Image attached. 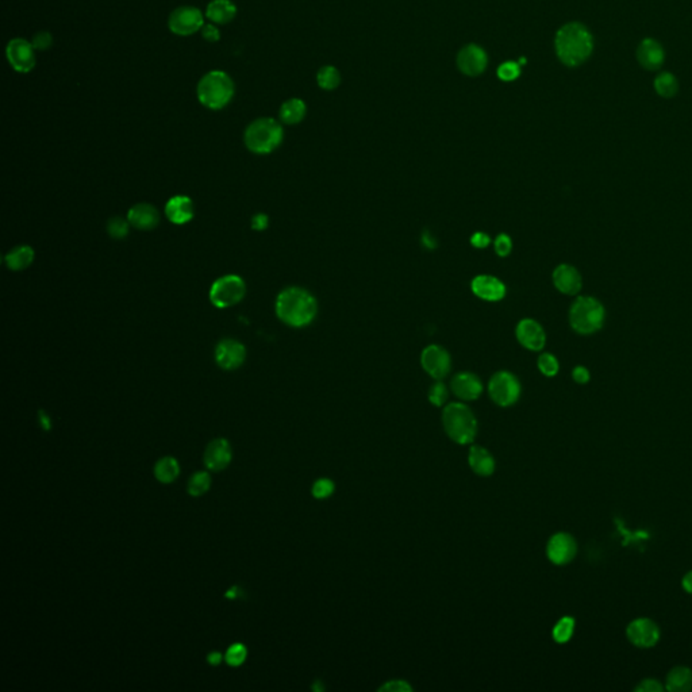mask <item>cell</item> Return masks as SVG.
Instances as JSON below:
<instances>
[{
	"label": "cell",
	"mask_w": 692,
	"mask_h": 692,
	"mask_svg": "<svg viewBox=\"0 0 692 692\" xmlns=\"http://www.w3.org/2000/svg\"><path fill=\"white\" fill-rule=\"evenodd\" d=\"M429 400H430L432 405H434L437 407L444 406L446 403V400H448V388H446V385L441 383V382L432 385L430 389H429Z\"/></svg>",
	"instance_id": "f35d334b"
},
{
	"label": "cell",
	"mask_w": 692,
	"mask_h": 692,
	"mask_svg": "<svg viewBox=\"0 0 692 692\" xmlns=\"http://www.w3.org/2000/svg\"><path fill=\"white\" fill-rule=\"evenodd\" d=\"M468 464L472 468V471L479 476L487 478L495 472V459L486 448L479 445H473L469 449Z\"/></svg>",
	"instance_id": "cb8c5ba5"
},
{
	"label": "cell",
	"mask_w": 692,
	"mask_h": 692,
	"mask_svg": "<svg viewBox=\"0 0 692 692\" xmlns=\"http://www.w3.org/2000/svg\"><path fill=\"white\" fill-rule=\"evenodd\" d=\"M237 15V7L231 0H212L208 3L205 17L218 25L231 22Z\"/></svg>",
	"instance_id": "d4e9b609"
},
{
	"label": "cell",
	"mask_w": 692,
	"mask_h": 692,
	"mask_svg": "<svg viewBox=\"0 0 692 692\" xmlns=\"http://www.w3.org/2000/svg\"><path fill=\"white\" fill-rule=\"evenodd\" d=\"M196 95L205 108L222 110L234 96V83L226 72L211 71L201 78Z\"/></svg>",
	"instance_id": "277c9868"
},
{
	"label": "cell",
	"mask_w": 692,
	"mask_h": 692,
	"mask_svg": "<svg viewBox=\"0 0 692 692\" xmlns=\"http://www.w3.org/2000/svg\"><path fill=\"white\" fill-rule=\"evenodd\" d=\"M637 58L643 68L655 71L659 69L664 61V51L655 40H645L637 51Z\"/></svg>",
	"instance_id": "603a6c76"
},
{
	"label": "cell",
	"mask_w": 692,
	"mask_h": 692,
	"mask_svg": "<svg viewBox=\"0 0 692 692\" xmlns=\"http://www.w3.org/2000/svg\"><path fill=\"white\" fill-rule=\"evenodd\" d=\"M666 689L670 692H687L692 689V670L687 667H676L669 670Z\"/></svg>",
	"instance_id": "484cf974"
},
{
	"label": "cell",
	"mask_w": 692,
	"mask_h": 692,
	"mask_svg": "<svg viewBox=\"0 0 692 692\" xmlns=\"http://www.w3.org/2000/svg\"><path fill=\"white\" fill-rule=\"evenodd\" d=\"M207 661L211 664V666H219L221 661H222V655L219 652H212L207 656Z\"/></svg>",
	"instance_id": "681fc988"
},
{
	"label": "cell",
	"mask_w": 692,
	"mask_h": 692,
	"mask_svg": "<svg viewBox=\"0 0 692 692\" xmlns=\"http://www.w3.org/2000/svg\"><path fill=\"white\" fill-rule=\"evenodd\" d=\"M202 35L208 42H218L221 40L219 30L217 28V26L211 25V24L202 27Z\"/></svg>",
	"instance_id": "ee69618b"
},
{
	"label": "cell",
	"mask_w": 692,
	"mask_h": 692,
	"mask_svg": "<svg viewBox=\"0 0 692 692\" xmlns=\"http://www.w3.org/2000/svg\"><path fill=\"white\" fill-rule=\"evenodd\" d=\"M246 285L237 275H225L212 282L210 288V301L218 308H229L242 301Z\"/></svg>",
	"instance_id": "52a82bcc"
},
{
	"label": "cell",
	"mask_w": 692,
	"mask_h": 692,
	"mask_svg": "<svg viewBox=\"0 0 692 692\" xmlns=\"http://www.w3.org/2000/svg\"><path fill=\"white\" fill-rule=\"evenodd\" d=\"M555 287L565 295H576L582 289V276L579 271L568 264H562L553 271Z\"/></svg>",
	"instance_id": "ffe728a7"
},
{
	"label": "cell",
	"mask_w": 692,
	"mask_h": 692,
	"mask_svg": "<svg viewBox=\"0 0 692 692\" xmlns=\"http://www.w3.org/2000/svg\"><path fill=\"white\" fill-rule=\"evenodd\" d=\"M450 388L453 394L462 400H475L483 392V385L480 379L469 372H462L452 379Z\"/></svg>",
	"instance_id": "d6986e66"
},
{
	"label": "cell",
	"mask_w": 692,
	"mask_h": 692,
	"mask_svg": "<svg viewBox=\"0 0 692 692\" xmlns=\"http://www.w3.org/2000/svg\"><path fill=\"white\" fill-rule=\"evenodd\" d=\"M128 221L138 230H153L160 222V214L154 205L138 203L128 210Z\"/></svg>",
	"instance_id": "44dd1931"
},
{
	"label": "cell",
	"mask_w": 692,
	"mask_h": 692,
	"mask_svg": "<svg viewBox=\"0 0 692 692\" xmlns=\"http://www.w3.org/2000/svg\"><path fill=\"white\" fill-rule=\"evenodd\" d=\"M180 473L179 462L174 457H162L154 466V476L158 482L169 484L178 479Z\"/></svg>",
	"instance_id": "f1b7e54d"
},
{
	"label": "cell",
	"mask_w": 692,
	"mask_h": 692,
	"mask_svg": "<svg viewBox=\"0 0 692 692\" xmlns=\"http://www.w3.org/2000/svg\"><path fill=\"white\" fill-rule=\"evenodd\" d=\"M31 45L35 51H48L53 45V37L49 31H38L33 40Z\"/></svg>",
	"instance_id": "ab89813d"
},
{
	"label": "cell",
	"mask_w": 692,
	"mask_h": 692,
	"mask_svg": "<svg viewBox=\"0 0 692 692\" xmlns=\"http://www.w3.org/2000/svg\"><path fill=\"white\" fill-rule=\"evenodd\" d=\"M471 288L476 296H479L483 301L487 302H498L505 298L506 295V287L499 279L489 276V275H480L476 276Z\"/></svg>",
	"instance_id": "ac0fdd59"
},
{
	"label": "cell",
	"mask_w": 692,
	"mask_h": 692,
	"mask_svg": "<svg viewBox=\"0 0 692 692\" xmlns=\"http://www.w3.org/2000/svg\"><path fill=\"white\" fill-rule=\"evenodd\" d=\"M539 369L542 375H545L548 378H553L559 373L560 365L553 355L542 353L539 359Z\"/></svg>",
	"instance_id": "e575fe53"
},
{
	"label": "cell",
	"mask_w": 692,
	"mask_h": 692,
	"mask_svg": "<svg viewBox=\"0 0 692 692\" xmlns=\"http://www.w3.org/2000/svg\"><path fill=\"white\" fill-rule=\"evenodd\" d=\"M282 137V125L276 119L258 118L245 130L244 141L251 152L268 154L280 146Z\"/></svg>",
	"instance_id": "5b68a950"
},
{
	"label": "cell",
	"mask_w": 692,
	"mask_h": 692,
	"mask_svg": "<svg viewBox=\"0 0 692 692\" xmlns=\"http://www.w3.org/2000/svg\"><path fill=\"white\" fill-rule=\"evenodd\" d=\"M246 357L245 346L235 339H223L215 349L217 364L226 371L239 368Z\"/></svg>",
	"instance_id": "9a60e30c"
},
{
	"label": "cell",
	"mask_w": 692,
	"mask_h": 692,
	"mask_svg": "<svg viewBox=\"0 0 692 692\" xmlns=\"http://www.w3.org/2000/svg\"><path fill=\"white\" fill-rule=\"evenodd\" d=\"M203 26L205 17L202 11L191 6H183L176 8L168 19L169 30L180 37L192 35L194 33L202 30Z\"/></svg>",
	"instance_id": "9c48e42d"
},
{
	"label": "cell",
	"mask_w": 692,
	"mask_h": 692,
	"mask_svg": "<svg viewBox=\"0 0 692 692\" xmlns=\"http://www.w3.org/2000/svg\"><path fill=\"white\" fill-rule=\"evenodd\" d=\"M40 421H41V426L44 428V430L49 432L51 430V421L42 410L40 411Z\"/></svg>",
	"instance_id": "f907efd6"
},
{
	"label": "cell",
	"mask_w": 692,
	"mask_h": 692,
	"mask_svg": "<svg viewBox=\"0 0 692 692\" xmlns=\"http://www.w3.org/2000/svg\"><path fill=\"white\" fill-rule=\"evenodd\" d=\"M575 633V619L572 616H563L553 627L552 637L557 643H566Z\"/></svg>",
	"instance_id": "f546056e"
},
{
	"label": "cell",
	"mask_w": 692,
	"mask_h": 692,
	"mask_svg": "<svg viewBox=\"0 0 692 692\" xmlns=\"http://www.w3.org/2000/svg\"><path fill=\"white\" fill-rule=\"evenodd\" d=\"M491 399L502 407H509L516 403L521 396V385L513 373L507 371L496 372L488 385Z\"/></svg>",
	"instance_id": "ba28073f"
},
{
	"label": "cell",
	"mask_w": 692,
	"mask_h": 692,
	"mask_svg": "<svg viewBox=\"0 0 692 692\" xmlns=\"http://www.w3.org/2000/svg\"><path fill=\"white\" fill-rule=\"evenodd\" d=\"M317 81L322 90L332 91L339 85L341 75H339L337 68H334L332 65H326V67L319 69V72L317 75Z\"/></svg>",
	"instance_id": "4dcf8cb0"
},
{
	"label": "cell",
	"mask_w": 692,
	"mask_h": 692,
	"mask_svg": "<svg viewBox=\"0 0 692 692\" xmlns=\"http://www.w3.org/2000/svg\"><path fill=\"white\" fill-rule=\"evenodd\" d=\"M495 252L499 255L500 257L509 256V253L512 252L513 249V242H512V238L506 234H500L496 237L495 239Z\"/></svg>",
	"instance_id": "60d3db41"
},
{
	"label": "cell",
	"mask_w": 692,
	"mask_h": 692,
	"mask_svg": "<svg viewBox=\"0 0 692 692\" xmlns=\"http://www.w3.org/2000/svg\"><path fill=\"white\" fill-rule=\"evenodd\" d=\"M6 265L11 271H22L30 267V264L34 261V251L27 246L21 245L14 249H11L6 257H4Z\"/></svg>",
	"instance_id": "4316f807"
},
{
	"label": "cell",
	"mask_w": 692,
	"mask_h": 692,
	"mask_svg": "<svg viewBox=\"0 0 692 692\" xmlns=\"http://www.w3.org/2000/svg\"><path fill=\"white\" fill-rule=\"evenodd\" d=\"M318 305L307 289L289 287L282 291L276 299V314L288 326L303 328L317 317Z\"/></svg>",
	"instance_id": "6da1fadb"
},
{
	"label": "cell",
	"mask_w": 692,
	"mask_h": 692,
	"mask_svg": "<svg viewBox=\"0 0 692 692\" xmlns=\"http://www.w3.org/2000/svg\"><path fill=\"white\" fill-rule=\"evenodd\" d=\"M279 115L284 124L296 125L306 117V103L298 98L288 99L282 103Z\"/></svg>",
	"instance_id": "83f0119b"
},
{
	"label": "cell",
	"mask_w": 692,
	"mask_h": 692,
	"mask_svg": "<svg viewBox=\"0 0 692 692\" xmlns=\"http://www.w3.org/2000/svg\"><path fill=\"white\" fill-rule=\"evenodd\" d=\"M334 483L330 480V479H318L314 484H312V495L314 498L317 499H326L329 496L333 495Z\"/></svg>",
	"instance_id": "74e56055"
},
{
	"label": "cell",
	"mask_w": 692,
	"mask_h": 692,
	"mask_svg": "<svg viewBox=\"0 0 692 692\" xmlns=\"http://www.w3.org/2000/svg\"><path fill=\"white\" fill-rule=\"evenodd\" d=\"M167 218L175 225H185L195 215V207L188 196L178 195L168 201L165 205Z\"/></svg>",
	"instance_id": "7402d4cb"
},
{
	"label": "cell",
	"mask_w": 692,
	"mask_h": 692,
	"mask_svg": "<svg viewBox=\"0 0 692 692\" xmlns=\"http://www.w3.org/2000/svg\"><path fill=\"white\" fill-rule=\"evenodd\" d=\"M556 53L560 61L568 67H577L584 62L593 49V40L589 28L580 24L563 26L555 40Z\"/></svg>",
	"instance_id": "7a4b0ae2"
},
{
	"label": "cell",
	"mask_w": 692,
	"mask_h": 692,
	"mask_svg": "<svg viewBox=\"0 0 692 692\" xmlns=\"http://www.w3.org/2000/svg\"><path fill=\"white\" fill-rule=\"evenodd\" d=\"M682 586L686 592L692 593V571L687 572L682 580Z\"/></svg>",
	"instance_id": "c3c4849f"
},
{
	"label": "cell",
	"mask_w": 692,
	"mask_h": 692,
	"mask_svg": "<svg viewBox=\"0 0 692 692\" xmlns=\"http://www.w3.org/2000/svg\"><path fill=\"white\" fill-rule=\"evenodd\" d=\"M422 242L425 244V246H428V248H430V249L436 248V241L432 238L430 233H425V234H423V237H422Z\"/></svg>",
	"instance_id": "816d5d0a"
},
{
	"label": "cell",
	"mask_w": 692,
	"mask_h": 692,
	"mask_svg": "<svg viewBox=\"0 0 692 692\" xmlns=\"http://www.w3.org/2000/svg\"><path fill=\"white\" fill-rule=\"evenodd\" d=\"M211 486V478L207 472H196L188 482V493L192 496H202Z\"/></svg>",
	"instance_id": "d6a6232c"
},
{
	"label": "cell",
	"mask_w": 692,
	"mask_h": 692,
	"mask_svg": "<svg viewBox=\"0 0 692 692\" xmlns=\"http://www.w3.org/2000/svg\"><path fill=\"white\" fill-rule=\"evenodd\" d=\"M626 637L634 646L648 649L660 640V629L649 618H637L627 625Z\"/></svg>",
	"instance_id": "30bf717a"
},
{
	"label": "cell",
	"mask_w": 692,
	"mask_h": 692,
	"mask_svg": "<svg viewBox=\"0 0 692 692\" xmlns=\"http://www.w3.org/2000/svg\"><path fill=\"white\" fill-rule=\"evenodd\" d=\"M268 217L265 214H256L252 219V228L257 231L265 230L268 228Z\"/></svg>",
	"instance_id": "7dc6e473"
},
{
	"label": "cell",
	"mask_w": 692,
	"mask_h": 692,
	"mask_svg": "<svg viewBox=\"0 0 692 692\" xmlns=\"http://www.w3.org/2000/svg\"><path fill=\"white\" fill-rule=\"evenodd\" d=\"M489 237H488L486 233H475L472 237H471V244L475 246V248H479V249H483V248H487L489 245Z\"/></svg>",
	"instance_id": "bcb514c9"
},
{
	"label": "cell",
	"mask_w": 692,
	"mask_h": 692,
	"mask_svg": "<svg viewBox=\"0 0 692 692\" xmlns=\"http://www.w3.org/2000/svg\"><path fill=\"white\" fill-rule=\"evenodd\" d=\"M442 425L448 437L460 444H472L478 434V421L462 403H449L442 412Z\"/></svg>",
	"instance_id": "3957f363"
},
{
	"label": "cell",
	"mask_w": 692,
	"mask_h": 692,
	"mask_svg": "<svg viewBox=\"0 0 692 692\" xmlns=\"http://www.w3.org/2000/svg\"><path fill=\"white\" fill-rule=\"evenodd\" d=\"M379 691L385 692H411L412 689H411L410 684L405 680H389L385 684H383Z\"/></svg>",
	"instance_id": "b9f144b4"
},
{
	"label": "cell",
	"mask_w": 692,
	"mask_h": 692,
	"mask_svg": "<svg viewBox=\"0 0 692 692\" xmlns=\"http://www.w3.org/2000/svg\"><path fill=\"white\" fill-rule=\"evenodd\" d=\"M246 656H248L246 646L244 643H234L228 649L225 660L230 667H239L245 663Z\"/></svg>",
	"instance_id": "836d02e7"
},
{
	"label": "cell",
	"mask_w": 692,
	"mask_h": 692,
	"mask_svg": "<svg viewBox=\"0 0 692 692\" xmlns=\"http://www.w3.org/2000/svg\"><path fill=\"white\" fill-rule=\"evenodd\" d=\"M421 362L423 369L437 380L444 379L450 371V356L438 345H430L423 349Z\"/></svg>",
	"instance_id": "4fadbf2b"
},
{
	"label": "cell",
	"mask_w": 692,
	"mask_h": 692,
	"mask_svg": "<svg viewBox=\"0 0 692 692\" xmlns=\"http://www.w3.org/2000/svg\"><path fill=\"white\" fill-rule=\"evenodd\" d=\"M664 687L656 679H645L636 687L637 692H661Z\"/></svg>",
	"instance_id": "7bdbcfd3"
},
{
	"label": "cell",
	"mask_w": 692,
	"mask_h": 692,
	"mask_svg": "<svg viewBox=\"0 0 692 692\" xmlns=\"http://www.w3.org/2000/svg\"><path fill=\"white\" fill-rule=\"evenodd\" d=\"M516 338L522 346L529 351L539 352L543 349L546 335L542 326L534 319H522L516 326Z\"/></svg>",
	"instance_id": "2e32d148"
},
{
	"label": "cell",
	"mask_w": 692,
	"mask_h": 692,
	"mask_svg": "<svg viewBox=\"0 0 692 692\" xmlns=\"http://www.w3.org/2000/svg\"><path fill=\"white\" fill-rule=\"evenodd\" d=\"M577 552V545L575 539L568 533H556L548 541L546 555L548 559L556 565H565L571 563Z\"/></svg>",
	"instance_id": "7c38bea8"
},
{
	"label": "cell",
	"mask_w": 692,
	"mask_h": 692,
	"mask_svg": "<svg viewBox=\"0 0 692 692\" xmlns=\"http://www.w3.org/2000/svg\"><path fill=\"white\" fill-rule=\"evenodd\" d=\"M231 462V448L225 438L211 441L205 452V466L212 472L223 471Z\"/></svg>",
	"instance_id": "e0dca14e"
},
{
	"label": "cell",
	"mask_w": 692,
	"mask_h": 692,
	"mask_svg": "<svg viewBox=\"0 0 692 692\" xmlns=\"http://www.w3.org/2000/svg\"><path fill=\"white\" fill-rule=\"evenodd\" d=\"M8 64L19 74H28L35 65V54L31 42L24 38H14L6 48Z\"/></svg>",
	"instance_id": "8fae6325"
},
{
	"label": "cell",
	"mask_w": 692,
	"mask_h": 692,
	"mask_svg": "<svg viewBox=\"0 0 692 692\" xmlns=\"http://www.w3.org/2000/svg\"><path fill=\"white\" fill-rule=\"evenodd\" d=\"M655 88L657 94L663 98H672L676 95L679 90V84L676 77L670 74H661L655 80Z\"/></svg>",
	"instance_id": "1f68e13d"
},
{
	"label": "cell",
	"mask_w": 692,
	"mask_h": 692,
	"mask_svg": "<svg viewBox=\"0 0 692 692\" xmlns=\"http://www.w3.org/2000/svg\"><path fill=\"white\" fill-rule=\"evenodd\" d=\"M487 53L475 44L464 47L457 56V67L466 76H479L487 68Z\"/></svg>",
	"instance_id": "5bb4252c"
},
{
	"label": "cell",
	"mask_w": 692,
	"mask_h": 692,
	"mask_svg": "<svg viewBox=\"0 0 692 692\" xmlns=\"http://www.w3.org/2000/svg\"><path fill=\"white\" fill-rule=\"evenodd\" d=\"M606 311L603 305L591 296H579L569 310L571 328L579 334L596 333L605 325Z\"/></svg>",
	"instance_id": "8992f818"
},
{
	"label": "cell",
	"mask_w": 692,
	"mask_h": 692,
	"mask_svg": "<svg viewBox=\"0 0 692 692\" xmlns=\"http://www.w3.org/2000/svg\"><path fill=\"white\" fill-rule=\"evenodd\" d=\"M128 221L124 218H112L107 223V231L112 238H125L128 234Z\"/></svg>",
	"instance_id": "d590c367"
},
{
	"label": "cell",
	"mask_w": 692,
	"mask_h": 692,
	"mask_svg": "<svg viewBox=\"0 0 692 692\" xmlns=\"http://www.w3.org/2000/svg\"><path fill=\"white\" fill-rule=\"evenodd\" d=\"M521 75V65L514 61H506L498 68V77L503 81H514Z\"/></svg>",
	"instance_id": "8d00e7d4"
},
{
	"label": "cell",
	"mask_w": 692,
	"mask_h": 692,
	"mask_svg": "<svg viewBox=\"0 0 692 692\" xmlns=\"http://www.w3.org/2000/svg\"><path fill=\"white\" fill-rule=\"evenodd\" d=\"M572 378L577 385H587L590 382V371L584 366H576L572 372Z\"/></svg>",
	"instance_id": "f6af8a7d"
}]
</instances>
